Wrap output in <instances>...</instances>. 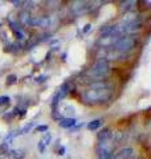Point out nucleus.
Instances as JSON below:
<instances>
[{
  "label": "nucleus",
  "mask_w": 151,
  "mask_h": 159,
  "mask_svg": "<svg viewBox=\"0 0 151 159\" xmlns=\"http://www.w3.org/2000/svg\"><path fill=\"white\" fill-rule=\"evenodd\" d=\"M110 69V64L107 59H98L94 61V64L90 68V74L96 78H101L109 72Z\"/></svg>",
  "instance_id": "obj_2"
},
{
  "label": "nucleus",
  "mask_w": 151,
  "mask_h": 159,
  "mask_svg": "<svg viewBox=\"0 0 151 159\" xmlns=\"http://www.w3.org/2000/svg\"><path fill=\"white\" fill-rule=\"evenodd\" d=\"M15 36H16L19 40H21V38H24V33L21 31H17V32H15Z\"/></svg>",
  "instance_id": "obj_22"
},
{
  "label": "nucleus",
  "mask_w": 151,
  "mask_h": 159,
  "mask_svg": "<svg viewBox=\"0 0 151 159\" xmlns=\"http://www.w3.org/2000/svg\"><path fill=\"white\" fill-rule=\"evenodd\" d=\"M111 97V90L109 89H100V90H85L82 94V100L89 104H97V102H105L109 101Z\"/></svg>",
  "instance_id": "obj_1"
},
{
  "label": "nucleus",
  "mask_w": 151,
  "mask_h": 159,
  "mask_svg": "<svg viewBox=\"0 0 151 159\" xmlns=\"http://www.w3.org/2000/svg\"><path fill=\"white\" fill-rule=\"evenodd\" d=\"M38 149H40V151H41V152H44L45 145H42V142H41V141H40V143H38Z\"/></svg>",
  "instance_id": "obj_24"
},
{
  "label": "nucleus",
  "mask_w": 151,
  "mask_h": 159,
  "mask_svg": "<svg viewBox=\"0 0 151 159\" xmlns=\"http://www.w3.org/2000/svg\"><path fill=\"white\" fill-rule=\"evenodd\" d=\"M109 85L106 82H93L90 84V89L93 90H100V89H107Z\"/></svg>",
  "instance_id": "obj_11"
},
{
  "label": "nucleus",
  "mask_w": 151,
  "mask_h": 159,
  "mask_svg": "<svg viewBox=\"0 0 151 159\" xmlns=\"http://www.w3.org/2000/svg\"><path fill=\"white\" fill-rule=\"evenodd\" d=\"M76 125V119L74 118H62L61 122H60V126L64 129L66 127H72V126H74Z\"/></svg>",
  "instance_id": "obj_10"
},
{
  "label": "nucleus",
  "mask_w": 151,
  "mask_h": 159,
  "mask_svg": "<svg viewBox=\"0 0 151 159\" xmlns=\"http://www.w3.org/2000/svg\"><path fill=\"white\" fill-rule=\"evenodd\" d=\"M98 158L100 159H113V156H111V150L105 147V146L101 143L100 147H98Z\"/></svg>",
  "instance_id": "obj_5"
},
{
  "label": "nucleus",
  "mask_w": 151,
  "mask_h": 159,
  "mask_svg": "<svg viewBox=\"0 0 151 159\" xmlns=\"http://www.w3.org/2000/svg\"><path fill=\"white\" fill-rule=\"evenodd\" d=\"M16 81H17V77L15 76V74H9V76L7 77V82L5 84H7V86H11V85H13Z\"/></svg>",
  "instance_id": "obj_14"
},
{
  "label": "nucleus",
  "mask_w": 151,
  "mask_h": 159,
  "mask_svg": "<svg viewBox=\"0 0 151 159\" xmlns=\"http://www.w3.org/2000/svg\"><path fill=\"white\" fill-rule=\"evenodd\" d=\"M133 155V149H122L114 159H129Z\"/></svg>",
  "instance_id": "obj_9"
},
{
  "label": "nucleus",
  "mask_w": 151,
  "mask_h": 159,
  "mask_svg": "<svg viewBox=\"0 0 151 159\" xmlns=\"http://www.w3.org/2000/svg\"><path fill=\"white\" fill-rule=\"evenodd\" d=\"M19 114H20L21 117H23V115H25V114H27V111H25V110H21V111H19Z\"/></svg>",
  "instance_id": "obj_27"
},
{
  "label": "nucleus",
  "mask_w": 151,
  "mask_h": 159,
  "mask_svg": "<svg viewBox=\"0 0 151 159\" xmlns=\"http://www.w3.org/2000/svg\"><path fill=\"white\" fill-rule=\"evenodd\" d=\"M137 44V40H135L133 36H125V37H121L118 38L117 41L114 42V49L115 52L118 53H125V52H129L131 49L135 46Z\"/></svg>",
  "instance_id": "obj_3"
},
{
  "label": "nucleus",
  "mask_w": 151,
  "mask_h": 159,
  "mask_svg": "<svg viewBox=\"0 0 151 159\" xmlns=\"http://www.w3.org/2000/svg\"><path fill=\"white\" fill-rule=\"evenodd\" d=\"M110 138H111V130H110L109 127L102 129V130L98 133V141H100L101 143H103V142H107Z\"/></svg>",
  "instance_id": "obj_6"
},
{
  "label": "nucleus",
  "mask_w": 151,
  "mask_h": 159,
  "mask_svg": "<svg viewBox=\"0 0 151 159\" xmlns=\"http://www.w3.org/2000/svg\"><path fill=\"white\" fill-rule=\"evenodd\" d=\"M16 159H24V156H20V158H16Z\"/></svg>",
  "instance_id": "obj_28"
},
{
  "label": "nucleus",
  "mask_w": 151,
  "mask_h": 159,
  "mask_svg": "<svg viewBox=\"0 0 151 159\" xmlns=\"http://www.w3.org/2000/svg\"><path fill=\"white\" fill-rule=\"evenodd\" d=\"M101 125H102V122H101L100 119H94V121L88 123V129L92 130V131H94V130H98V127H100Z\"/></svg>",
  "instance_id": "obj_12"
},
{
  "label": "nucleus",
  "mask_w": 151,
  "mask_h": 159,
  "mask_svg": "<svg viewBox=\"0 0 151 159\" xmlns=\"http://www.w3.org/2000/svg\"><path fill=\"white\" fill-rule=\"evenodd\" d=\"M48 130V125H38L36 127V131H40V133H44Z\"/></svg>",
  "instance_id": "obj_16"
},
{
  "label": "nucleus",
  "mask_w": 151,
  "mask_h": 159,
  "mask_svg": "<svg viewBox=\"0 0 151 159\" xmlns=\"http://www.w3.org/2000/svg\"><path fill=\"white\" fill-rule=\"evenodd\" d=\"M115 32H117V29H115L114 25H106V27H103L101 29V36H102V38H105V37H109V36L115 35Z\"/></svg>",
  "instance_id": "obj_7"
},
{
  "label": "nucleus",
  "mask_w": 151,
  "mask_h": 159,
  "mask_svg": "<svg viewBox=\"0 0 151 159\" xmlns=\"http://www.w3.org/2000/svg\"><path fill=\"white\" fill-rule=\"evenodd\" d=\"M49 141H51V134H47V137H45L44 139H41V142H42V145H48L49 143Z\"/></svg>",
  "instance_id": "obj_21"
},
{
  "label": "nucleus",
  "mask_w": 151,
  "mask_h": 159,
  "mask_svg": "<svg viewBox=\"0 0 151 159\" xmlns=\"http://www.w3.org/2000/svg\"><path fill=\"white\" fill-rule=\"evenodd\" d=\"M59 155H65V147H60Z\"/></svg>",
  "instance_id": "obj_26"
},
{
  "label": "nucleus",
  "mask_w": 151,
  "mask_h": 159,
  "mask_svg": "<svg viewBox=\"0 0 151 159\" xmlns=\"http://www.w3.org/2000/svg\"><path fill=\"white\" fill-rule=\"evenodd\" d=\"M52 118H53V119H59V121H61L62 119V117H61V114H60V113H57V111H53V113H52Z\"/></svg>",
  "instance_id": "obj_19"
},
{
  "label": "nucleus",
  "mask_w": 151,
  "mask_h": 159,
  "mask_svg": "<svg viewBox=\"0 0 151 159\" xmlns=\"http://www.w3.org/2000/svg\"><path fill=\"white\" fill-rule=\"evenodd\" d=\"M21 21L24 23V24H27V25H29L31 24V16L25 12V13H21Z\"/></svg>",
  "instance_id": "obj_15"
},
{
  "label": "nucleus",
  "mask_w": 151,
  "mask_h": 159,
  "mask_svg": "<svg viewBox=\"0 0 151 159\" xmlns=\"http://www.w3.org/2000/svg\"><path fill=\"white\" fill-rule=\"evenodd\" d=\"M90 29H92V25H90V24H86L85 27H84V31L82 32H84V33H88Z\"/></svg>",
  "instance_id": "obj_23"
},
{
  "label": "nucleus",
  "mask_w": 151,
  "mask_h": 159,
  "mask_svg": "<svg viewBox=\"0 0 151 159\" xmlns=\"http://www.w3.org/2000/svg\"><path fill=\"white\" fill-rule=\"evenodd\" d=\"M33 126H34V123H33V122H31V123L25 125L24 127H23V129L20 130V133H19V134H27V133H29V130H31V129L33 127Z\"/></svg>",
  "instance_id": "obj_13"
},
{
  "label": "nucleus",
  "mask_w": 151,
  "mask_h": 159,
  "mask_svg": "<svg viewBox=\"0 0 151 159\" xmlns=\"http://www.w3.org/2000/svg\"><path fill=\"white\" fill-rule=\"evenodd\" d=\"M8 102H9V97H7V96H1L0 97V106L1 105H7Z\"/></svg>",
  "instance_id": "obj_17"
},
{
  "label": "nucleus",
  "mask_w": 151,
  "mask_h": 159,
  "mask_svg": "<svg viewBox=\"0 0 151 159\" xmlns=\"http://www.w3.org/2000/svg\"><path fill=\"white\" fill-rule=\"evenodd\" d=\"M88 8L89 7H88V3H86V1H77V3H74L72 5V11L77 15H81V13H84V12H86Z\"/></svg>",
  "instance_id": "obj_4"
},
{
  "label": "nucleus",
  "mask_w": 151,
  "mask_h": 159,
  "mask_svg": "<svg viewBox=\"0 0 151 159\" xmlns=\"http://www.w3.org/2000/svg\"><path fill=\"white\" fill-rule=\"evenodd\" d=\"M9 27L11 29L13 32H17V31H20V28H19V25H17V23H13V21H11L9 23Z\"/></svg>",
  "instance_id": "obj_18"
},
{
  "label": "nucleus",
  "mask_w": 151,
  "mask_h": 159,
  "mask_svg": "<svg viewBox=\"0 0 151 159\" xmlns=\"http://www.w3.org/2000/svg\"><path fill=\"white\" fill-rule=\"evenodd\" d=\"M45 81H47V76H40L36 78V82L37 84H42V82H45Z\"/></svg>",
  "instance_id": "obj_20"
},
{
  "label": "nucleus",
  "mask_w": 151,
  "mask_h": 159,
  "mask_svg": "<svg viewBox=\"0 0 151 159\" xmlns=\"http://www.w3.org/2000/svg\"><path fill=\"white\" fill-rule=\"evenodd\" d=\"M141 28H142L141 23H139V21H134V23H127L122 31H125V32H135V31H139Z\"/></svg>",
  "instance_id": "obj_8"
},
{
  "label": "nucleus",
  "mask_w": 151,
  "mask_h": 159,
  "mask_svg": "<svg viewBox=\"0 0 151 159\" xmlns=\"http://www.w3.org/2000/svg\"><path fill=\"white\" fill-rule=\"evenodd\" d=\"M12 4H13L15 7H20V4H24L23 1H17V0H15V1H12Z\"/></svg>",
  "instance_id": "obj_25"
}]
</instances>
